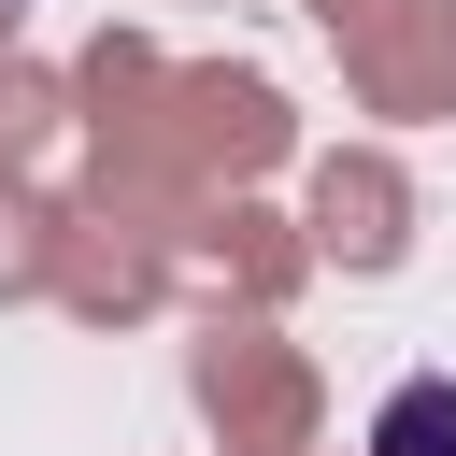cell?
<instances>
[{
  "label": "cell",
  "instance_id": "1",
  "mask_svg": "<svg viewBox=\"0 0 456 456\" xmlns=\"http://www.w3.org/2000/svg\"><path fill=\"white\" fill-rule=\"evenodd\" d=\"M370 456H456V370H413V385L370 413Z\"/></svg>",
  "mask_w": 456,
  "mask_h": 456
}]
</instances>
